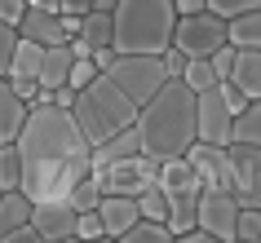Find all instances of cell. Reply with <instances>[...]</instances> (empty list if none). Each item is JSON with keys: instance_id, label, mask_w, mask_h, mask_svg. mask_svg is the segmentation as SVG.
<instances>
[{"instance_id": "52a82bcc", "label": "cell", "mask_w": 261, "mask_h": 243, "mask_svg": "<svg viewBox=\"0 0 261 243\" xmlns=\"http://www.w3.org/2000/svg\"><path fill=\"white\" fill-rule=\"evenodd\" d=\"M239 212H244V199L230 186H204V195H199V226L217 243L239 239Z\"/></svg>"}, {"instance_id": "d4e9b609", "label": "cell", "mask_w": 261, "mask_h": 243, "mask_svg": "<svg viewBox=\"0 0 261 243\" xmlns=\"http://www.w3.org/2000/svg\"><path fill=\"white\" fill-rule=\"evenodd\" d=\"M181 80L191 84L195 93H204V89H217L221 84V75H217V67H213V58H191L186 62V75Z\"/></svg>"}, {"instance_id": "9a60e30c", "label": "cell", "mask_w": 261, "mask_h": 243, "mask_svg": "<svg viewBox=\"0 0 261 243\" xmlns=\"http://www.w3.org/2000/svg\"><path fill=\"white\" fill-rule=\"evenodd\" d=\"M27 120H31V102L5 80L0 84V142H18L22 128H27Z\"/></svg>"}, {"instance_id": "4dcf8cb0", "label": "cell", "mask_w": 261, "mask_h": 243, "mask_svg": "<svg viewBox=\"0 0 261 243\" xmlns=\"http://www.w3.org/2000/svg\"><path fill=\"white\" fill-rule=\"evenodd\" d=\"M31 0H0V22H22Z\"/></svg>"}, {"instance_id": "5bb4252c", "label": "cell", "mask_w": 261, "mask_h": 243, "mask_svg": "<svg viewBox=\"0 0 261 243\" xmlns=\"http://www.w3.org/2000/svg\"><path fill=\"white\" fill-rule=\"evenodd\" d=\"M27 40H40V44H71V31H67V18L58 14V9H36L31 5L27 18L18 22Z\"/></svg>"}, {"instance_id": "d6986e66", "label": "cell", "mask_w": 261, "mask_h": 243, "mask_svg": "<svg viewBox=\"0 0 261 243\" xmlns=\"http://www.w3.org/2000/svg\"><path fill=\"white\" fill-rule=\"evenodd\" d=\"M138 150H142V133L138 128H124V133L107 137L102 146H93V168H107V164H115V159H128V155H138Z\"/></svg>"}, {"instance_id": "4316f807", "label": "cell", "mask_w": 261, "mask_h": 243, "mask_svg": "<svg viewBox=\"0 0 261 243\" xmlns=\"http://www.w3.org/2000/svg\"><path fill=\"white\" fill-rule=\"evenodd\" d=\"M97 75H102V67H97L93 58H75V67H71V84H75V89H89Z\"/></svg>"}, {"instance_id": "e575fe53", "label": "cell", "mask_w": 261, "mask_h": 243, "mask_svg": "<svg viewBox=\"0 0 261 243\" xmlns=\"http://www.w3.org/2000/svg\"><path fill=\"white\" fill-rule=\"evenodd\" d=\"M199 9H213L208 0H177V14H199Z\"/></svg>"}, {"instance_id": "ac0fdd59", "label": "cell", "mask_w": 261, "mask_h": 243, "mask_svg": "<svg viewBox=\"0 0 261 243\" xmlns=\"http://www.w3.org/2000/svg\"><path fill=\"white\" fill-rule=\"evenodd\" d=\"M71 67H75L71 44H49V49H44V62H40V84L49 93L62 89V84H71Z\"/></svg>"}, {"instance_id": "d590c367", "label": "cell", "mask_w": 261, "mask_h": 243, "mask_svg": "<svg viewBox=\"0 0 261 243\" xmlns=\"http://www.w3.org/2000/svg\"><path fill=\"white\" fill-rule=\"evenodd\" d=\"M115 5H120V0H93V9H107V14L115 9Z\"/></svg>"}, {"instance_id": "7c38bea8", "label": "cell", "mask_w": 261, "mask_h": 243, "mask_svg": "<svg viewBox=\"0 0 261 243\" xmlns=\"http://www.w3.org/2000/svg\"><path fill=\"white\" fill-rule=\"evenodd\" d=\"M234 195L252 208H261V146H248V142H234Z\"/></svg>"}, {"instance_id": "8fae6325", "label": "cell", "mask_w": 261, "mask_h": 243, "mask_svg": "<svg viewBox=\"0 0 261 243\" xmlns=\"http://www.w3.org/2000/svg\"><path fill=\"white\" fill-rule=\"evenodd\" d=\"M186 155H191V164H195V173H199L204 186H230L234 190V155H230V146L195 142Z\"/></svg>"}, {"instance_id": "83f0119b", "label": "cell", "mask_w": 261, "mask_h": 243, "mask_svg": "<svg viewBox=\"0 0 261 243\" xmlns=\"http://www.w3.org/2000/svg\"><path fill=\"white\" fill-rule=\"evenodd\" d=\"M234 62H239V44H221L217 53H213V67H217L221 80H230V75H234Z\"/></svg>"}, {"instance_id": "f1b7e54d", "label": "cell", "mask_w": 261, "mask_h": 243, "mask_svg": "<svg viewBox=\"0 0 261 243\" xmlns=\"http://www.w3.org/2000/svg\"><path fill=\"white\" fill-rule=\"evenodd\" d=\"M80 239H107V221H102V212H97V208L80 212Z\"/></svg>"}, {"instance_id": "4fadbf2b", "label": "cell", "mask_w": 261, "mask_h": 243, "mask_svg": "<svg viewBox=\"0 0 261 243\" xmlns=\"http://www.w3.org/2000/svg\"><path fill=\"white\" fill-rule=\"evenodd\" d=\"M97 212L107 221V239H124L142 221V203H138V195H107L97 203Z\"/></svg>"}, {"instance_id": "cb8c5ba5", "label": "cell", "mask_w": 261, "mask_h": 243, "mask_svg": "<svg viewBox=\"0 0 261 243\" xmlns=\"http://www.w3.org/2000/svg\"><path fill=\"white\" fill-rule=\"evenodd\" d=\"M234 142L261 146V97H252V102L234 115Z\"/></svg>"}, {"instance_id": "6da1fadb", "label": "cell", "mask_w": 261, "mask_h": 243, "mask_svg": "<svg viewBox=\"0 0 261 243\" xmlns=\"http://www.w3.org/2000/svg\"><path fill=\"white\" fill-rule=\"evenodd\" d=\"M22 159H27V195L40 199H71V190L93 173V142L84 137L67 106H58L54 93L44 89L31 102V120L18 137Z\"/></svg>"}, {"instance_id": "8992f818", "label": "cell", "mask_w": 261, "mask_h": 243, "mask_svg": "<svg viewBox=\"0 0 261 243\" xmlns=\"http://www.w3.org/2000/svg\"><path fill=\"white\" fill-rule=\"evenodd\" d=\"M173 44H177L186 58H213L221 44H230V18L217 14V9L181 14L177 31H173Z\"/></svg>"}, {"instance_id": "d6a6232c", "label": "cell", "mask_w": 261, "mask_h": 243, "mask_svg": "<svg viewBox=\"0 0 261 243\" xmlns=\"http://www.w3.org/2000/svg\"><path fill=\"white\" fill-rule=\"evenodd\" d=\"M5 243H44V234H40L36 221H27V226H18L14 234H5Z\"/></svg>"}, {"instance_id": "603a6c76", "label": "cell", "mask_w": 261, "mask_h": 243, "mask_svg": "<svg viewBox=\"0 0 261 243\" xmlns=\"http://www.w3.org/2000/svg\"><path fill=\"white\" fill-rule=\"evenodd\" d=\"M44 49H49V44H40V40H27V36H22V44H18V53H14V67H9V75H36V80H40Z\"/></svg>"}, {"instance_id": "44dd1931", "label": "cell", "mask_w": 261, "mask_h": 243, "mask_svg": "<svg viewBox=\"0 0 261 243\" xmlns=\"http://www.w3.org/2000/svg\"><path fill=\"white\" fill-rule=\"evenodd\" d=\"M248 97H261V49H239V62H234L230 75Z\"/></svg>"}, {"instance_id": "1f68e13d", "label": "cell", "mask_w": 261, "mask_h": 243, "mask_svg": "<svg viewBox=\"0 0 261 243\" xmlns=\"http://www.w3.org/2000/svg\"><path fill=\"white\" fill-rule=\"evenodd\" d=\"M186 62H191V58L181 53L177 44H173V49H164V67H168V75H173V80H181V75H186Z\"/></svg>"}, {"instance_id": "30bf717a", "label": "cell", "mask_w": 261, "mask_h": 243, "mask_svg": "<svg viewBox=\"0 0 261 243\" xmlns=\"http://www.w3.org/2000/svg\"><path fill=\"white\" fill-rule=\"evenodd\" d=\"M31 221L40 226L44 243H71V239H80V208H75L71 199H40Z\"/></svg>"}, {"instance_id": "277c9868", "label": "cell", "mask_w": 261, "mask_h": 243, "mask_svg": "<svg viewBox=\"0 0 261 243\" xmlns=\"http://www.w3.org/2000/svg\"><path fill=\"white\" fill-rule=\"evenodd\" d=\"M71 115H75V124L84 128V137H89L93 146H102L107 137L124 133V128H138L142 106H138L128 93H124L115 80H111L107 71H102V75H97L89 89H80V97H75Z\"/></svg>"}, {"instance_id": "5b68a950", "label": "cell", "mask_w": 261, "mask_h": 243, "mask_svg": "<svg viewBox=\"0 0 261 243\" xmlns=\"http://www.w3.org/2000/svg\"><path fill=\"white\" fill-rule=\"evenodd\" d=\"M107 75L120 84L138 106H146V102L173 80L168 67H164V53H115V62L107 67Z\"/></svg>"}, {"instance_id": "ffe728a7", "label": "cell", "mask_w": 261, "mask_h": 243, "mask_svg": "<svg viewBox=\"0 0 261 243\" xmlns=\"http://www.w3.org/2000/svg\"><path fill=\"white\" fill-rule=\"evenodd\" d=\"M27 186V159L18 142H0V190H18Z\"/></svg>"}, {"instance_id": "9c48e42d", "label": "cell", "mask_w": 261, "mask_h": 243, "mask_svg": "<svg viewBox=\"0 0 261 243\" xmlns=\"http://www.w3.org/2000/svg\"><path fill=\"white\" fill-rule=\"evenodd\" d=\"M199 142L234 146V111L226 102V93H221V84L199 93Z\"/></svg>"}, {"instance_id": "7402d4cb", "label": "cell", "mask_w": 261, "mask_h": 243, "mask_svg": "<svg viewBox=\"0 0 261 243\" xmlns=\"http://www.w3.org/2000/svg\"><path fill=\"white\" fill-rule=\"evenodd\" d=\"M230 44H239V49H261V9H248V14L230 18Z\"/></svg>"}, {"instance_id": "e0dca14e", "label": "cell", "mask_w": 261, "mask_h": 243, "mask_svg": "<svg viewBox=\"0 0 261 243\" xmlns=\"http://www.w3.org/2000/svg\"><path fill=\"white\" fill-rule=\"evenodd\" d=\"M31 217H36V199H31L27 190H0V239L5 234H14L18 226H27Z\"/></svg>"}, {"instance_id": "836d02e7", "label": "cell", "mask_w": 261, "mask_h": 243, "mask_svg": "<svg viewBox=\"0 0 261 243\" xmlns=\"http://www.w3.org/2000/svg\"><path fill=\"white\" fill-rule=\"evenodd\" d=\"M93 0H62V14H89Z\"/></svg>"}, {"instance_id": "f546056e", "label": "cell", "mask_w": 261, "mask_h": 243, "mask_svg": "<svg viewBox=\"0 0 261 243\" xmlns=\"http://www.w3.org/2000/svg\"><path fill=\"white\" fill-rule=\"evenodd\" d=\"M217 14H226V18H234V14H248V9H261V0H208Z\"/></svg>"}, {"instance_id": "3957f363", "label": "cell", "mask_w": 261, "mask_h": 243, "mask_svg": "<svg viewBox=\"0 0 261 243\" xmlns=\"http://www.w3.org/2000/svg\"><path fill=\"white\" fill-rule=\"evenodd\" d=\"M115 49L120 53H164L177 31V0H120L115 9Z\"/></svg>"}, {"instance_id": "7a4b0ae2", "label": "cell", "mask_w": 261, "mask_h": 243, "mask_svg": "<svg viewBox=\"0 0 261 243\" xmlns=\"http://www.w3.org/2000/svg\"><path fill=\"white\" fill-rule=\"evenodd\" d=\"M142 150L155 159L186 155L199 142V93L186 80H168L138 115Z\"/></svg>"}, {"instance_id": "2e32d148", "label": "cell", "mask_w": 261, "mask_h": 243, "mask_svg": "<svg viewBox=\"0 0 261 243\" xmlns=\"http://www.w3.org/2000/svg\"><path fill=\"white\" fill-rule=\"evenodd\" d=\"M199 195H204V186H177L168 190V199H173V208H168V226H173V234H186V230L199 226Z\"/></svg>"}, {"instance_id": "ba28073f", "label": "cell", "mask_w": 261, "mask_h": 243, "mask_svg": "<svg viewBox=\"0 0 261 243\" xmlns=\"http://www.w3.org/2000/svg\"><path fill=\"white\" fill-rule=\"evenodd\" d=\"M160 164L164 159L138 150V155H128V159H115V164H107V168H93V173L102 177L107 195H142L146 186L160 181Z\"/></svg>"}, {"instance_id": "484cf974", "label": "cell", "mask_w": 261, "mask_h": 243, "mask_svg": "<svg viewBox=\"0 0 261 243\" xmlns=\"http://www.w3.org/2000/svg\"><path fill=\"white\" fill-rule=\"evenodd\" d=\"M239 239L261 243V208H252V203H244V212H239Z\"/></svg>"}]
</instances>
